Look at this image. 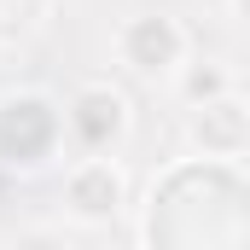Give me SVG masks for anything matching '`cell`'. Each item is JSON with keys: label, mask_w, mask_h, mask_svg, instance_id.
<instances>
[{"label": "cell", "mask_w": 250, "mask_h": 250, "mask_svg": "<svg viewBox=\"0 0 250 250\" xmlns=\"http://www.w3.org/2000/svg\"><path fill=\"white\" fill-rule=\"evenodd\" d=\"M198 134H204L209 146H239V134H245V123H239V105H209V117L198 123Z\"/></svg>", "instance_id": "5"}, {"label": "cell", "mask_w": 250, "mask_h": 250, "mask_svg": "<svg viewBox=\"0 0 250 250\" xmlns=\"http://www.w3.org/2000/svg\"><path fill=\"white\" fill-rule=\"evenodd\" d=\"M70 198H76L87 215H105V209L117 204V175H111V169H87V175H76Z\"/></svg>", "instance_id": "4"}, {"label": "cell", "mask_w": 250, "mask_h": 250, "mask_svg": "<svg viewBox=\"0 0 250 250\" xmlns=\"http://www.w3.org/2000/svg\"><path fill=\"white\" fill-rule=\"evenodd\" d=\"M215 87H221L215 70H198V76H192V99H204V93H215Z\"/></svg>", "instance_id": "6"}, {"label": "cell", "mask_w": 250, "mask_h": 250, "mask_svg": "<svg viewBox=\"0 0 250 250\" xmlns=\"http://www.w3.org/2000/svg\"><path fill=\"white\" fill-rule=\"evenodd\" d=\"M117 123H123L117 93L93 87V93H82V99H76V128H82V140H87V146H105V140L117 134Z\"/></svg>", "instance_id": "3"}, {"label": "cell", "mask_w": 250, "mask_h": 250, "mask_svg": "<svg viewBox=\"0 0 250 250\" xmlns=\"http://www.w3.org/2000/svg\"><path fill=\"white\" fill-rule=\"evenodd\" d=\"M29 250H53V245H29Z\"/></svg>", "instance_id": "7"}, {"label": "cell", "mask_w": 250, "mask_h": 250, "mask_svg": "<svg viewBox=\"0 0 250 250\" xmlns=\"http://www.w3.org/2000/svg\"><path fill=\"white\" fill-rule=\"evenodd\" d=\"M53 146V111L41 99H12L0 111V157L12 163H35Z\"/></svg>", "instance_id": "1"}, {"label": "cell", "mask_w": 250, "mask_h": 250, "mask_svg": "<svg viewBox=\"0 0 250 250\" xmlns=\"http://www.w3.org/2000/svg\"><path fill=\"white\" fill-rule=\"evenodd\" d=\"M175 29L163 23V18H146V23H134L128 29V59L140 64V70H163V64L175 59Z\"/></svg>", "instance_id": "2"}]
</instances>
